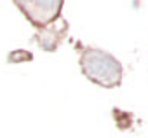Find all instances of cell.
<instances>
[{
    "instance_id": "obj_1",
    "label": "cell",
    "mask_w": 148,
    "mask_h": 138,
    "mask_svg": "<svg viewBox=\"0 0 148 138\" xmlns=\"http://www.w3.org/2000/svg\"><path fill=\"white\" fill-rule=\"evenodd\" d=\"M77 47H79V65L87 81L105 89H113L122 84L124 68L122 63L113 54L99 47L80 46L79 42Z\"/></svg>"
},
{
    "instance_id": "obj_2",
    "label": "cell",
    "mask_w": 148,
    "mask_h": 138,
    "mask_svg": "<svg viewBox=\"0 0 148 138\" xmlns=\"http://www.w3.org/2000/svg\"><path fill=\"white\" fill-rule=\"evenodd\" d=\"M37 30L45 28L61 18L64 0H12Z\"/></svg>"
},
{
    "instance_id": "obj_3",
    "label": "cell",
    "mask_w": 148,
    "mask_h": 138,
    "mask_svg": "<svg viewBox=\"0 0 148 138\" xmlns=\"http://www.w3.org/2000/svg\"><path fill=\"white\" fill-rule=\"evenodd\" d=\"M68 28H70V26H68V21L63 19V18H59V19L54 21L52 25L37 30V33H35V37H33V42H37L44 51L54 52V51L59 47V44L66 39Z\"/></svg>"
}]
</instances>
